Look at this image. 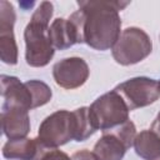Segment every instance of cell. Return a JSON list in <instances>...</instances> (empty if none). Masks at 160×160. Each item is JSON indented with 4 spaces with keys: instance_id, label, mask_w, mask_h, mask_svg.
Here are the masks:
<instances>
[{
    "instance_id": "obj_4",
    "label": "cell",
    "mask_w": 160,
    "mask_h": 160,
    "mask_svg": "<svg viewBox=\"0 0 160 160\" xmlns=\"http://www.w3.org/2000/svg\"><path fill=\"white\" fill-rule=\"evenodd\" d=\"M152 49L149 35L139 28L125 29L112 46V58L120 65H132L144 60Z\"/></svg>"
},
{
    "instance_id": "obj_9",
    "label": "cell",
    "mask_w": 160,
    "mask_h": 160,
    "mask_svg": "<svg viewBox=\"0 0 160 160\" xmlns=\"http://www.w3.org/2000/svg\"><path fill=\"white\" fill-rule=\"evenodd\" d=\"M1 96L2 108H20L28 111L34 109L30 89L15 76L1 75Z\"/></svg>"
},
{
    "instance_id": "obj_7",
    "label": "cell",
    "mask_w": 160,
    "mask_h": 160,
    "mask_svg": "<svg viewBox=\"0 0 160 160\" xmlns=\"http://www.w3.org/2000/svg\"><path fill=\"white\" fill-rule=\"evenodd\" d=\"M15 11L12 4L0 1V59L2 62L15 65L18 62V45L14 36Z\"/></svg>"
},
{
    "instance_id": "obj_10",
    "label": "cell",
    "mask_w": 160,
    "mask_h": 160,
    "mask_svg": "<svg viewBox=\"0 0 160 160\" xmlns=\"http://www.w3.org/2000/svg\"><path fill=\"white\" fill-rule=\"evenodd\" d=\"M1 126L9 140L22 139L30 131L29 111L20 108H1Z\"/></svg>"
},
{
    "instance_id": "obj_11",
    "label": "cell",
    "mask_w": 160,
    "mask_h": 160,
    "mask_svg": "<svg viewBox=\"0 0 160 160\" xmlns=\"http://www.w3.org/2000/svg\"><path fill=\"white\" fill-rule=\"evenodd\" d=\"M45 149L39 139H15L9 140L2 146V156L16 160H36L39 154Z\"/></svg>"
},
{
    "instance_id": "obj_6",
    "label": "cell",
    "mask_w": 160,
    "mask_h": 160,
    "mask_svg": "<svg viewBox=\"0 0 160 160\" xmlns=\"http://www.w3.org/2000/svg\"><path fill=\"white\" fill-rule=\"evenodd\" d=\"M114 90L122 98L130 111L148 106L160 98V82L145 76L129 79Z\"/></svg>"
},
{
    "instance_id": "obj_3",
    "label": "cell",
    "mask_w": 160,
    "mask_h": 160,
    "mask_svg": "<svg viewBox=\"0 0 160 160\" xmlns=\"http://www.w3.org/2000/svg\"><path fill=\"white\" fill-rule=\"evenodd\" d=\"M76 136V119L74 111L58 110L49 115L39 128L38 139L48 149H56Z\"/></svg>"
},
{
    "instance_id": "obj_1",
    "label": "cell",
    "mask_w": 160,
    "mask_h": 160,
    "mask_svg": "<svg viewBox=\"0 0 160 160\" xmlns=\"http://www.w3.org/2000/svg\"><path fill=\"white\" fill-rule=\"evenodd\" d=\"M79 10L69 16L79 34V42H85L95 50L112 49L120 36L121 20L119 11L128 1L89 0L78 1Z\"/></svg>"
},
{
    "instance_id": "obj_20",
    "label": "cell",
    "mask_w": 160,
    "mask_h": 160,
    "mask_svg": "<svg viewBox=\"0 0 160 160\" xmlns=\"http://www.w3.org/2000/svg\"><path fill=\"white\" fill-rule=\"evenodd\" d=\"M159 82H160V81H159Z\"/></svg>"
},
{
    "instance_id": "obj_17",
    "label": "cell",
    "mask_w": 160,
    "mask_h": 160,
    "mask_svg": "<svg viewBox=\"0 0 160 160\" xmlns=\"http://www.w3.org/2000/svg\"><path fill=\"white\" fill-rule=\"evenodd\" d=\"M36 160H71V159L64 151H61V150L45 148L39 154V156L36 158Z\"/></svg>"
},
{
    "instance_id": "obj_2",
    "label": "cell",
    "mask_w": 160,
    "mask_h": 160,
    "mask_svg": "<svg viewBox=\"0 0 160 160\" xmlns=\"http://www.w3.org/2000/svg\"><path fill=\"white\" fill-rule=\"evenodd\" d=\"M54 12L50 1H42L34 11L24 31L25 59L32 68H42L54 56V46L49 38V22Z\"/></svg>"
},
{
    "instance_id": "obj_13",
    "label": "cell",
    "mask_w": 160,
    "mask_h": 160,
    "mask_svg": "<svg viewBox=\"0 0 160 160\" xmlns=\"http://www.w3.org/2000/svg\"><path fill=\"white\" fill-rule=\"evenodd\" d=\"M49 38L54 49L64 50L79 42V34L69 19L58 18L49 28Z\"/></svg>"
},
{
    "instance_id": "obj_14",
    "label": "cell",
    "mask_w": 160,
    "mask_h": 160,
    "mask_svg": "<svg viewBox=\"0 0 160 160\" xmlns=\"http://www.w3.org/2000/svg\"><path fill=\"white\" fill-rule=\"evenodd\" d=\"M136 154L144 160H160V136L151 130H142L134 140Z\"/></svg>"
},
{
    "instance_id": "obj_16",
    "label": "cell",
    "mask_w": 160,
    "mask_h": 160,
    "mask_svg": "<svg viewBox=\"0 0 160 160\" xmlns=\"http://www.w3.org/2000/svg\"><path fill=\"white\" fill-rule=\"evenodd\" d=\"M26 85L30 89L31 95H32L34 109L42 106L50 101L52 94H51L50 88L45 82H42L40 80H29V81H26Z\"/></svg>"
},
{
    "instance_id": "obj_8",
    "label": "cell",
    "mask_w": 160,
    "mask_h": 160,
    "mask_svg": "<svg viewBox=\"0 0 160 160\" xmlns=\"http://www.w3.org/2000/svg\"><path fill=\"white\" fill-rule=\"evenodd\" d=\"M55 82L68 90L85 84L89 78V66L81 58H66L58 61L52 68Z\"/></svg>"
},
{
    "instance_id": "obj_15",
    "label": "cell",
    "mask_w": 160,
    "mask_h": 160,
    "mask_svg": "<svg viewBox=\"0 0 160 160\" xmlns=\"http://www.w3.org/2000/svg\"><path fill=\"white\" fill-rule=\"evenodd\" d=\"M74 115L76 119V141H84L90 138L98 129L94 124V120L90 115V110L86 106L79 108L74 110Z\"/></svg>"
},
{
    "instance_id": "obj_18",
    "label": "cell",
    "mask_w": 160,
    "mask_h": 160,
    "mask_svg": "<svg viewBox=\"0 0 160 160\" xmlns=\"http://www.w3.org/2000/svg\"><path fill=\"white\" fill-rule=\"evenodd\" d=\"M71 160H98L96 156L94 155V152L89 151V150H79L76 151L72 156H71Z\"/></svg>"
},
{
    "instance_id": "obj_5",
    "label": "cell",
    "mask_w": 160,
    "mask_h": 160,
    "mask_svg": "<svg viewBox=\"0 0 160 160\" xmlns=\"http://www.w3.org/2000/svg\"><path fill=\"white\" fill-rule=\"evenodd\" d=\"M89 110L96 129L101 131L112 129L129 120L130 111L122 98L115 90L98 98L90 105Z\"/></svg>"
},
{
    "instance_id": "obj_19",
    "label": "cell",
    "mask_w": 160,
    "mask_h": 160,
    "mask_svg": "<svg viewBox=\"0 0 160 160\" xmlns=\"http://www.w3.org/2000/svg\"><path fill=\"white\" fill-rule=\"evenodd\" d=\"M154 134H156L158 136H160V112L158 114V116L155 118V120L151 124V129H150Z\"/></svg>"
},
{
    "instance_id": "obj_12",
    "label": "cell",
    "mask_w": 160,
    "mask_h": 160,
    "mask_svg": "<svg viewBox=\"0 0 160 160\" xmlns=\"http://www.w3.org/2000/svg\"><path fill=\"white\" fill-rule=\"evenodd\" d=\"M129 146L112 131H102V136L94 146V155L98 160H122Z\"/></svg>"
}]
</instances>
